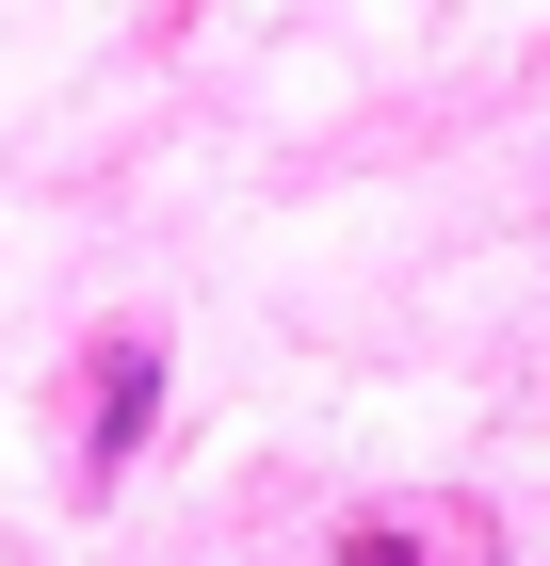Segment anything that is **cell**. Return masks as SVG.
<instances>
[]
</instances>
